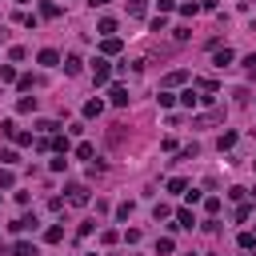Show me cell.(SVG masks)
Masks as SVG:
<instances>
[{
	"mask_svg": "<svg viewBox=\"0 0 256 256\" xmlns=\"http://www.w3.org/2000/svg\"><path fill=\"white\" fill-rule=\"evenodd\" d=\"M240 248H256V232H240Z\"/></svg>",
	"mask_w": 256,
	"mask_h": 256,
	"instance_id": "f1b7e54d",
	"label": "cell"
},
{
	"mask_svg": "<svg viewBox=\"0 0 256 256\" xmlns=\"http://www.w3.org/2000/svg\"><path fill=\"white\" fill-rule=\"evenodd\" d=\"M100 52H104V56H116V52H120V40H116V36H104Z\"/></svg>",
	"mask_w": 256,
	"mask_h": 256,
	"instance_id": "9c48e42d",
	"label": "cell"
},
{
	"mask_svg": "<svg viewBox=\"0 0 256 256\" xmlns=\"http://www.w3.org/2000/svg\"><path fill=\"white\" fill-rule=\"evenodd\" d=\"M168 192H188V180H180V176H172V180H168Z\"/></svg>",
	"mask_w": 256,
	"mask_h": 256,
	"instance_id": "603a6c76",
	"label": "cell"
},
{
	"mask_svg": "<svg viewBox=\"0 0 256 256\" xmlns=\"http://www.w3.org/2000/svg\"><path fill=\"white\" fill-rule=\"evenodd\" d=\"M184 80H188V72H180V68H176V72H168V84H184Z\"/></svg>",
	"mask_w": 256,
	"mask_h": 256,
	"instance_id": "4dcf8cb0",
	"label": "cell"
},
{
	"mask_svg": "<svg viewBox=\"0 0 256 256\" xmlns=\"http://www.w3.org/2000/svg\"><path fill=\"white\" fill-rule=\"evenodd\" d=\"M156 100H160V108H172V104H176V96H172V92H160Z\"/></svg>",
	"mask_w": 256,
	"mask_h": 256,
	"instance_id": "4316f807",
	"label": "cell"
},
{
	"mask_svg": "<svg viewBox=\"0 0 256 256\" xmlns=\"http://www.w3.org/2000/svg\"><path fill=\"white\" fill-rule=\"evenodd\" d=\"M40 64H44V68H56V64H60V52L56 48H40V56H36Z\"/></svg>",
	"mask_w": 256,
	"mask_h": 256,
	"instance_id": "5b68a950",
	"label": "cell"
},
{
	"mask_svg": "<svg viewBox=\"0 0 256 256\" xmlns=\"http://www.w3.org/2000/svg\"><path fill=\"white\" fill-rule=\"evenodd\" d=\"M100 112H104V100H88V104H84V116H88V120L100 116Z\"/></svg>",
	"mask_w": 256,
	"mask_h": 256,
	"instance_id": "8fae6325",
	"label": "cell"
},
{
	"mask_svg": "<svg viewBox=\"0 0 256 256\" xmlns=\"http://www.w3.org/2000/svg\"><path fill=\"white\" fill-rule=\"evenodd\" d=\"M60 236H64V228H60V224H52V228H48V232H44V240H48V244H56V240H60Z\"/></svg>",
	"mask_w": 256,
	"mask_h": 256,
	"instance_id": "7402d4cb",
	"label": "cell"
},
{
	"mask_svg": "<svg viewBox=\"0 0 256 256\" xmlns=\"http://www.w3.org/2000/svg\"><path fill=\"white\" fill-rule=\"evenodd\" d=\"M40 16H48V20H52V16H60V4H52V0H44V4H40Z\"/></svg>",
	"mask_w": 256,
	"mask_h": 256,
	"instance_id": "ac0fdd59",
	"label": "cell"
},
{
	"mask_svg": "<svg viewBox=\"0 0 256 256\" xmlns=\"http://www.w3.org/2000/svg\"><path fill=\"white\" fill-rule=\"evenodd\" d=\"M16 112H36V96H20V100H16Z\"/></svg>",
	"mask_w": 256,
	"mask_h": 256,
	"instance_id": "ba28073f",
	"label": "cell"
},
{
	"mask_svg": "<svg viewBox=\"0 0 256 256\" xmlns=\"http://www.w3.org/2000/svg\"><path fill=\"white\" fill-rule=\"evenodd\" d=\"M180 104H184V108H196V104H200V96L188 88V92H180Z\"/></svg>",
	"mask_w": 256,
	"mask_h": 256,
	"instance_id": "4fadbf2b",
	"label": "cell"
},
{
	"mask_svg": "<svg viewBox=\"0 0 256 256\" xmlns=\"http://www.w3.org/2000/svg\"><path fill=\"white\" fill-rule=\"evenodd\" d=\"M96 28H100V32H104V36H112V32H116V20H112V16H104V20H100V24H96Z\"/></svg>",
	"mask_w": 256,
	"mask_h": 256,
	"instance_id": "44dd1931",
	"label": "cell"
},
{
	"mask_svg": "<svg viewBox=\"0 0 256 256\" xmlns=\"http://www.w3.org/2000/svg\"><path fill=\"white\" fill-rule=\"evenodd\" d=\"M108 96H112V104H116V108H124V104H128V88H124V84H112V88H108Z\"/></svg>",
	"mask_w": 256,
	"mask_h": 256,
	"instance_id": "277c9868",
	"label": "cell"
},
{
	"mask_svg": "<svg viewBox=\"0 0 256 256\" xmlns=\"http://www.w3.org/2000/svg\"><path fill=\"white\" fill-rule=\"evenodd\" d=\"M244 68H252V72H256V52H248V56H244Z\"/></svg>",
	"mask_w": 256,
	"mask_h": 256,
	"instance_id": "1f68e13d",
	"label": "cell"
},
{
	"mask_svg": "<svg viewBox=\"0 0 256 256\" xmlns=\"http://www.w3.org/2000/svg\"><path fill=\"white\" fill-rule=\"evenodd\" d=\"M48 168H52V172H64V168H68V156H60V152H56V156H52V164H48Z\"/></svg>",
	"mask_w": 256,
	"mask_h": 256,
	"instance_id": "d6986e66",
	"label": "cell"
},
{
	"mask_svg": "<svg viewBox=\"0 0 256 256\" xmlns=\"http://www.w3.org/2000/svg\"><path fill=\"white\" fill-rule=\"evenodd\" d=\"M228 148H236V132H224L220 136V152H228Z\"/></svg>",
	"mask_w": 256,
	"mask_h": 256,
	"instance_id": "ffe728a7",
	"label": "cell"
},
{
	"mask_svg": "<svg viewBox=\"0 0 256 256\" xmlns=\"http://www.w3.org/2000/svg\"><path fill=\"white\" fill-rule=\"evenodd\" d=\"M16 4H28V0H16Z\"/></svg>",
	"mask_w": 256,
	"mask_h": 256,
	"instance_id": "836d02e7",
	"label": "cell"
},
{
	"mask_svg": "<svg viewBox=\"0 0 256 256\" xmlns=\"http://www.w3.org/2000/svg\"><path fill=\"white\" fill-rule=\"evenodd\" d=\"M68 204H76V208L88 204V188H84V184H72V188H68Z\"/></svg>",
	"mask_w": 256,
	"mask_h": 256,
	"instance_id": "7a4b0ae2",
	"label": "cell"
},
{
	"mask_svg": "<svg viewBox=\"0 0 256 256\" xmlns=\"http://www.w3.org/2000/svg\"><path fill=\"white\" fill-rule=\"evenodd\" d=\"M104 4H112V0H92V8H104Z\"/></svg>",
	"mask_w": 256,
	"mask_h": 256,
	"instance_id": "d6a6232c",
	"label": "cell"
},
{
	"mask_svg": "<svg viewBox=\"0 0 256 256\" xmlns=\"http://www.w3.org/2000/svg\"><path fill=\"white\" fill-rule=\"evenodd\" d=\"M232 60H236V52H232V48H216V52H212V64H216V68H228Z\"/></svg>",
	"mask_w": 256,
	"mask_h": 256,
	"instance_id": "3957f363",
	"label": "cell"
},
{
	"mask_svg": "<svg viewBox=\"0 0 256 256\" xmlns=\"http://www.w3.org/2000/svg\"><path fill=\"white\" fill-rule=\"evenodd\" d=\"M12 252H16V256H40V252H36V244H28V240H20Z\"/></svg>",
	"mask_w": 256,
	"mask_h": 256,
	"instance_id": "7c38bea8",
	"label": "cell"
},
{
	"mask_svg": "<svg viewBox=\"0 0 256 256\" xmlns=\"http://www.w3.org/2000/svg\"><path fill=\"white\" fill-rule=\"evenodd\" d=\"M80 68H84V60H80V56H64V72H68V76H76Z\"/></svg>",
	"mask_w": 256,
	"mask_h": 256,
	"instance_id": "8992f818",
	"label": "cell"
},
{
	"mask_svg": "<svg viewBox=\"0 0 256 256\" xmlns=\"http://www.w3.org/2000/svg\"><path fill=\"white\" fill-rule=\"evenodd\" d=\"M92 80H96V84H108V80H112L108 60H92Z\"/></svg>",
	"mask_w": 256,
	"mask_h": 256,
	"instance_id": "6da1fadb",
	"label": "cell"
},
{
	"mask_svg": "<svg viewBox=\"0 0 256 256\" xmlns=\"http://www.w3.org/2000/svg\"><path fill=\"white\" fill-rule=\"evenodd\" d=\"M156 8H160V16H168V12L176 8V0H156Z\"/></svg>",
	"mask_w": 256,
	"mask_h": 256,
	"instance_id": "83f0119b",
	"label": "cell"
},
{
	"mask_svg": "<svg viewBox=\"0 0 256 256\" xmlns=\"http://www.w3.org/2000/svg\"><path fill=\"white\" fill-rule=\"evenodd\" d=\"M0 132H4V136H12V140H16V132H20V128H16V120H4V124H0Z\"/></svg>",
	"mask_w": 256,
	"mask_h": 256,
	"instance_id": "cb8c5ba5",
	"label": "cell"
},
{
	"mask_svg": "<svg viewBox=\"0 0 256 256\" xmlns=\"http://www.w3.org/2000/svg\"><path fill=\"white\" fill-rule=\"evenodd\" d=\"M0 160H4V168H12V164H20V152H16V148H4V152H0Z\"/></svg>",
	"mask_w": 256,
	"mask_h": 256,
	"instance_id": "30bf717a",
	"label": "cell"
},
{
	"mask_svg": "<svg viewBox=\"0 0 256 256\" xmlns=\"http://www.w3.org/2000/svg\"><path fill=\"white\" fill-rule=\"evenodd\" d=\"M252 168H256V160H252Z\"/></svg>",
	"mask_w": 256,
	"mask_h": 256,
	"instance_id": "e575fe53",
	"label": "cell"
},
{
	"mask_svg": "<svg viewBox=\"0 0 256 256\" xmlns=\"http://www.w3.org/2000/svg\"><path fill=\"white\" fill-rule=\"evenodd\" d=\"M0 80H16V68H12V64H0Z\"/></svg>",
	"mask_w": 256,
	"mask_h": 256,
	"instance_id": "f546056e",
	"label": "cell"
},
{
	"mask_svg": "<svg viewBox=\"0 0 256 256\" xmlns=\"http://www.w3.org/2000/svg\"><path fill=\"white\" fill-rule=\"evenodd\" d=\"M12 180H16L12 168H0V188H12Z\"/></svg>",
	"mask_w": 256,
	"mask_h": 256,
	"instance_id": "d4e9b609",
	"label": "cell"
},
{
	"mask_svg": "<svg viewBox=\"0 0 256 256\" xmlns=\"http://www.w3.org/2000/svg\"><path fill=\"white\" fill-rule=\"evenodd\" d=\"M176 8H180V16H196V12H200L196 0H184V4H176Z\"/></svg>",
	"mask_w": 256,
	"mask_h": 256,
	"instance_id": "2e32d148",
	"label": "cell"
},
{
	"mask_svg": "<svg viewBox=\"0 0 256 256\" xmlns=\"http://www.w3.org/2000/svg\"><path fill=\"white\" fill-rule=\"evenodd\" d=\"M132 208H136V204H132V200H124V204H120V208H116V216H120V220H128V216H132Z\"/></svg>",
	"mask_w": 256,
	"mask_h": 256,
	"instance_id": "484cf974",
	"label": "cell"
},
{
	"mask_svg": "<svg viewBox=\"0 0 256 256\" xmlns=\"http://www.w3.org/2000/svg\"><path fill=\"white\" fill-rule=\"evenodd\" d=\"M192 224H196V216H192L188 208H180L176 212V228H192Z\"/></svg>",
	"mask_w": 256,
	"mask_h": 256,
	"instance_id": "52a82bcc",
	"label": "cell"
},
{
	"mask_svg": "<svg viewBox=\"0 0 256 256\" xmlns=\"http://www.w3.org/2000/svg\"><path fill=\"white\" fill-rule=\"evenodd\" d=\"M144 12H148L144 0H128V16H144Z\"/></svg>",
	"mask_w": 256,
	"mask_h": 256,
	"instance_id": "5bb4252c",
	"label": "cell"
},
{
	"mask_svg": "<svg viewBox=\"0 0 256 256\" xmlns=\"http://www.w3.org/2000/svg\"><path fill=\"white\" fill-rule=\"evenodd\" d=\"M76 156H80V160H92V156H96V148H92L88 140H80V144H76Z\"/></svg>",
	"mask_w": 256,
	"mask_h": 256,
	"instance_id": "9a60e30c",
	"label": "cell"
},
{
	"mask_svg": "<svg viewBox=\"0 0 256 256\" xmlns=\"http://www.w3.org/2000/svg\"><path fill=\"white\" fill-rule=\"evenodd\" d=\"M48 144H52V148H56V152H60V156H68V136H52V140H48Z\"/></svg>",
	"mask_w": 256,
	"mask_h": 256,
	"instance_id": "e0dca14e",
	"label": "cell"
}]
</instances>
